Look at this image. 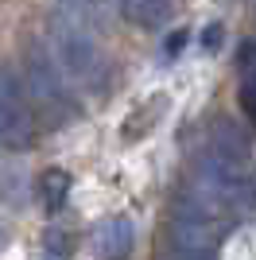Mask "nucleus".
<instances>
[{
	"label": "nucleus",
	"mask_w": 256,
	"mask_h": 260,
	"mask_svg": "<svg viewBox=\"0 0 256 260\" xmlns=\"http://www.w3.org/2000/svg\"><path fill=\"white\" fill-rule=\"evenodd\" d=\"M35 54H39L74 93H105L109 89V74H113V70H109L105 47L97 43L78 20H70V16L47 23V31H43L39 43H35Z\"/></svg>",
	"instance_id": "nucleus-1"
},
{
	"label": "nucleus",
	"mask_w": 256,
	"mask_h": 260,
	"mask_svg": "<svg viewBox=\"0 0 256 260\" xmlns=\"http://www.w3.org/2000/svg\"><path fill=\"white\" fill-rule=\"evenodd\" d=\"M175 4H179V0H117V12L128 23L144 27V31H159V27L171 23Z\"/></svg>",
	"instance_id": "nucleus-4"
},
{
	"label": "nucleus",
	"mask_w": 256,
	"mask_h": 260,
	"mask_svg": "<svg viewBox=\"0 0 256 260\" xmlns=\"http://www.w3.org/2000/svg\"><path fill=\"white\" fill-rule=\"evenodd\" d=\"M136 245V225L132 217H105L97 225V249L105 260H124Z\"/></svg>",
	"instance_id": "nucleus-5"
},
{
	"label": "nucleus",
	"mask_w": 256,
	"mask_h": 260,
	"mask_svg": "<svg viewBox=\"0 0 256 260\" xmlns=\"http://www.w3.org/2000/svg\"><path fill=\"white\" fill-rule=\"evenodd\" d=\"M66 190H70V175H62V171H47V175H43V202H47L51 214L62 210Z\"/></svg>",
	"instance_id": "nucleus-6"
},
{
	"label": "nucleus",
	"mask_w": 256,
	"mask_h": 260,
	"mask_svg": "<svg viewBox=\"0 0 256 260\" xmlns=\"http://www.w3.org/2000/svg\"><path fill=\"white\" fill-rule=\"evenodd\" d=\"M39 132V117L16 70H0V144L27 148Z\"/></svg>",
	"instance_id": "nucleus-3"
},
{
	"label": "nucleus",
	"mask_w": 256,
	"mask_h": 260,
	"mask_svg": "<svg viewBox=\"0 0 256 260\" xmlns=\"http://www.w3.org/2000/svg\"><path fill=\"white\" fill-rule=\"evenodd\" d=\"M58 4H62L66 12H93L97 0H58Z\"/></svg>",
	"instance_id": "nucleus-7"
},
{
	"label": "nucleus",
	"mask_w": 256,
	"mask_h": 260,
	"mask_svg": "<svg viewBox=\"0 0 256 260\" xmlns=\"http://www.w3.org/2000/svg\"><path fill=\"white\" fill-rule=\"evenodd\" d=\"M20 82L27 89V98H31V109H35V117H39V124H66V120L78 117V109H82L78 105V93L35 51L27 54V66H23Z\"/></svg>",
	"instance_id": "nucleus-2"
}]
</instances>
